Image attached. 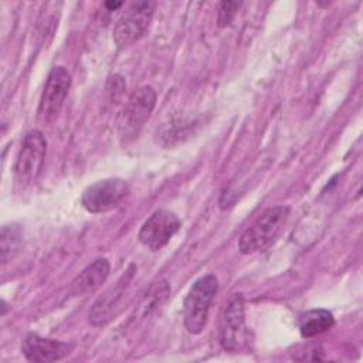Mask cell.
<instances>
[{"label":"cell","mask_w":363,"mask_h":363,"mask_svg":"<svg viewBox=\"0 0 363 363\" xmlns=\"http://www.w3.org/2000/svg\"><path fill=\"white\" fill-rule=\"evenodd\" d=\"M129 194V184L118 177L104 179L88 186L81 197V204L89 213H106L121 206Z\"/></svg>","instance_id":"ba28073f"},{"label":"cell","mask_w":363,"mask_h":363,"mask_svg":"<svg viewBox=\"0 0 363 363\" xmlns=\"http://www.w3.org/2000/svg\"><path fill=\"white\" fill-rule=\"evenodd\" d=\"M23 242V231L21 227L16 223L4 224L1 227L0 234V259L1 264H7L11 261L20 251Z\"/></svg>","instance_id":"5bb4252c"},{"label":"cell","mask_w":363,"mask_h":363,"mask_svg":"<svg viewBox=\"0 0 363 363\" xmlns=\"http://www.w3.org/2000/svg\"><path fill=\"white\" fill-rule=\"evenodd\" d=\"M169 295H170V285L166 279H160V281L155 282L150 286V289L147 291V294L143 296V299L140 301L139 306L136 308L138 319H143V318L149 316L153 311H156L166 301V298Z\"/></svg>","instance_id":"9a60e30c"},{"label":"cell","mask_w":363,"mask_h":363,"mask_svg":"<svg viewBox=\"0 0 363 363\" xmlns=\"http://www.w3.org/2000/svg\"><path fill=\"white\" fill-rule=\"evenodd\" d=\"M121 6H122V3H121V1H115V3H113V1H106V3H105V7H106V9H109V10L119 9Z\"/></svg>","instance_id":"e0dca14e"},{"label":"cell","mask_w":363,"mask_h":363,"mask_svg":"<svg viewBox=\"0 0 363 363\" xmlns=\"http://www.w3.org/2000/svg\"><path fill=\"white\" fill-rule=\"evenodd\" d=\"M109 262L106 258H98L86 265L71 282L69 294L72 296H84L95 292L109 275Z\"/></svg>","instance_id":"7c38bea8"},{"label":"cell","mask_w":363,"mask_h":363,"mask_svg":"<svg viewBox=\"0 0 363 363\" xmlns=\"http://www.w3.org/2000/svg\"><path fill=\"white\" fill-rule=\"evenodd\" d=\"M180 218L170 210H156L140 227L138 238L152 251L162 250L180 230Z\"/></svg>","instance_id":"30bf717a"},{"label":"cell","mask_w":363,"mask_h":363,"mask_svg":"<svg viewBox=\"0 0 363 363\" xmlns=\"http://www.w3.org/2000/svg\"><path fill=\"white\" fill-rule=\"evenodd\" d=\"M136 265L130 264L126 271L111 285L89 309V322L94 326H105L122 311L125 299L129 294V288L135 279Z\"/></svg>","instance_id":"5b68a950"},{"label":"cell","mask_w":363,"mask_h":363,"mask_svg":"<svg viewBox=\"0 0 363 363\" xmlns=\"http://www.w3.org/2000/svg\"><path fill=\"white\" fill-rule=\"evenodd\" d=\"M335 323L333 315L326 309H311L299 316L298 325L302 337H313L330 329Z\"/></svg>","instance_id":"4fadbf2b"},{"label":"cell","mask_w":363,"mask_h":363,"mask_svg":"<svg viewBox=\"0 0 363 363\" xmlns=\"http://www.w3.org/2000/svg\"><path fill=\"white\" fill-rule=\"evenodd\" d=\"M47 152V140L41 130H30L21 143L16 164H14V184L18 191L31 187L40 176Z\"/></svg>","instance_id":"7a4b0ae2"},{"label":"cell","mask_w":363,"mask_h":363,"mask_svg":"<svg viewBox=\"0 0 363 363\" xmlns=\"http://www.w3.org/2000/svg\"><path fill=\"white\" fill-rule=\"evenodd\" d=\"M238 7H240L238 1H223L218 9V26L220 27L228 26L233 21Z\"/></svg>","instance_id":"2e32d148"},{"label":"cell","mask_w":363,"mask_h":363,"mask_svg":"<svg viewBox=\"0 0 363 363\" xmlns=\"http://www.w3.org/2000/svg\"><path fill=\"white\" fill-rule=\"evenodd\" d=\"M75 347L74 342H61L30 333L21 343V352L28 362H57L67 357Z\"/></svg>","instance_id":"8fae6325"},{"label":"cell","mask_w":363,"mask_h":363,"mask_svg":"<svg viewBox=\"0 0 363 363\" xmlns=\"http://www.w3.org/2000/svg\"><path fill=\"white\" fill-rule=\"evenodd\" d=\"M289 216L288 206H275L265 210L251 227H248L238 241L241 254H252L269 247L282 231Z\"/></svg>","instance_id":"6da1fadb"},{"label":"cell","mask_w":363,"mask_h":363,"mask_svg":"<svg viewBox=\"0 0 363 363\" xmlns=\"http://www.w3.org/2000/svg\"><path fill=\"white\" fill-rule=\"evenodd\" d=\"M218 336L223 349L240 352L248 343V329L244 318V298L241 294H233L220 315Z\"/></svg>","instance_id":"277c9868"},{"label":"cell","mask_w":363,"mask_h":363,"mask_svg":"<svg viewBox=\"0 0 363 363\" xmlns=\"http://www.w3.org/2000/svg\"><path fill=\"white\" fill-rule=\"evenodd\" d=\"M217 291L218 281L214 275H204L191 285L183 305L184 326L190 333L199 335L204 329L208 311L214 296L217 295Z\"/></svg>","instance_id":"3957f363"},{"label":"cell","mask_w":363,"mask_h":363,"mask_svg":"<svg viewBox=\"0 0 363 363\" xmlns=\"http://www.w3.org/2000/svg\"><path fill=\"white\" fill-rule=\"evenodd\" d=\"M156 3L150 0L130 3L113 27V41L118 47H126L138 41L147 30Z\"/></svg>","instance_id":"8992f818"},{"label":"cell","mask_w":363,"mask_h":363,"mask_svg":"<svg viewBox=\"0 0 363 363\" xmlns=\"http://www.w3.org/2000/svg\"><path fill=\"white\" fill-rule=\"evenodd\" d=\"M71 86V74L64 67H52L41 98H40V106H38V116L44 122H51L58 112L61 111L64 101L68 95Z\"/></svg>","instance_id":"9c48e42d"},{"label":"cell","mask_w":363,"mask_h":363,"mask_svg":"<svg viewBox=\"0 0 363 363\" xmlns=\"http://www.w3.org/2000/svg\"><path fill=\"white\" fill-rule=\"evenodd\" d=\"M156 105V92L152 86L143 85L132 92L118 119L121 138H135L149 119Z\"/></svg>","instance_id":"52a82bcc"}]
</instances>
